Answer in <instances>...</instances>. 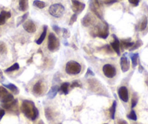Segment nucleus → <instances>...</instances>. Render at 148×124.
I'll return each mask as SVG.
<instances>
[{"mask_svg":"<svg viewBox=\"0 0 148 124\" xmlns=\"http://www.w3.org/2000/svg\"><path fill=\"white\" fill-rule=\"evenodd\" d=\"M28 12H26V13L24 14L23 16L20 17V18H18V23H17V26H19V25H21V24H22L23 23H25V21L27 19V18H28Z\"/></svg>","mask_w":148,"mask_h":124,"instance_id":"31","label":"nucleus"},{"mask_svg":"<svg viewBox=\"0 0 148 124\" xmlns=\"http://www.w3.org/2000/svg\"><path fill=\"white\" fill-rule=\"evenodd\" d=\"M60 41L53 33H50L48 37V49L50 52H55L59 49Z\"/></svg>","mask_w":148,"mask_h":124,"instance_id":"5","label":"nucleus"},{"mask_svg":"<svg viewBox=\"0 0 148 124\" xmlns=\"http://www.w3.org/2000/svg\"><path fill=\"white\" fill-rule=\"evenodd\" d=\"M127 117H128V118H129V119L132 120V121H136V119H137V117H136V112H135L134 110H133L131 111V112L129 114V115H127Z\"/></svg>","mask_w":148,"mask_h":124,"instance_id":"33","label":"nucleus"},{"mask_svg":"<svg viewBox=\"0 0 148 124\" xmlns=\"http://www.w3.org/2000/svg\"><path fill=\"white\" fill-rule=\"evenodd\" d=\"M102 71L103 73L107 78H113L116 75V69L114 66H113L110 64H105L102 67Z\"/></svg>","mask_w":148,"mask_h":124,"instance_id":"7","label":"nucleus"},{"mask_svg":"<svg viewBox=\"0 0 148 124\" xmlns=\"http://www.w3.org/2000/svg\"><path fill=\"white\" fill-rule=\"evenodd\" d=\"M52 29L54 30V31H55V33H57V34H60V33L61 28H60L58 25H52Z\"/></svg>","mask_w":148,"mask_h":124,"instance_id":"40","label":"nucleus"},{"mask_svg":"<svg viewBox=\"0 0 148 124\" xmlns=\"http://www.w3.org/2000/svg\"><path fill=\"white\" fill-rule=\"evenodd\" d=\"M140 1L141 0H129V2L131 4V5H133V6L136 7L139 5Z\"/></svg>","mask_w":148,"mask_h":124,"instance_id":"38","label":"nucleus"},{"mask_svg":"<svg viewBox=\"0 0 148 124\" xmlns=\"http://www.w3.org/2000/svg\"><path fill=\"white\" fill-rule=\"evenodd\" d=\"M5 110L2 109V108H0V121L2 119V118L4 117V115H5Z\"/></svg>","mask_w":148,"mask_h":124,"instance_id":"42","label":"nucleus"},{"mask_svg":"<svg viewBox=\"0 0 148 124\" xmlns=\"http://www.w3.org/2000/svg\"><path fill=\"white\" fill-rule=\"evenodd\" d=\"M130 57H131V60H132V67H133V68H135V67L137 65V61H138V58H139V54L138 53L131 54Z\"/></svg>","mask_w":148,"mask_h":124,"instance_id":"24","label":"nucleus"},{"mask_svg":"<svg viewBox=\"0 0 148 124\" xmlns=\"http://www.w3.org/2000/svg\"><path fill=\"white\" fill-rule=\"evenodd\" d=\"M138 102V97L136 96V94H134L133 97H132V108H134L135 106L136 105Z\"/></svg>","mask_w":148,"mask_h":124,"instance_id":"34","label":"nucleus"},{"mask_svg":"<svg viewBox=\"0 0 148 124\" xmlns=\"http://www.w3.org/2000/svg\"><path fill=\"white\" fill-rule=\"evenodd\" d=\"M130 38L129 39H122L121 40L120 44L121 46L123 47L124 49H130L132 46L134 45V42H132L130 41Z\"/></svg>","mask_w":148,"mask_h":124,"instance_id":"16","label":"nucleus"},{"mask_svg":"<svg viewBox=\"0 0 148 124\" xmlns=\"http://www.w3.org/2000/svg\"><path fill=\"white\" fill-rule=\"evenodd\" d=\"M64 45H65V46H68V44H67L66 41H64Z\"/></svg>","mask_w":148,"mask_h":124,"instance_id":"46","label":"nucleus"},{"mask_svg":"<svg viewBox=\"0 0 148 124\" xmlns=\"http://www.w3.org/2000/svg\"><path fill=\"white\" fill-rule=\"evenodd\" d=\"M121 68L123 72H126L130 68V62L126 57L123 56L121 58Z\"/></svg>","mask_w":148,"mask_h":124,"instance_id":"14","label":"nucleus"},{"mask_svg":"<svg viewBox=\"0 0 148 124\" xmlns=\"http://www.w3.org/2000/svg\"><path fill=\"white\" fill-rule=\"evenodd\" d=\"M13 100H14L13 95H11V94H9L8 96H6L3 99H2L1 102H2V104H5V103H10V102H12Z\"/></svg>","mask_w":148,"mask_h":124,"instance_id":"28","label":"nucleus"},{"mask_svg":"<svg viewBox=\"0 0 148 124\" xmlns=\"http://www.w3.org/2000/svg\"><path fill=\"white\" fill-rule=\"evenodd\" d=\"M119 124H128V123H127V122H126V121H120V122H119Z\"/></svg>","mask_w":148,"mask_h":124,"instance_id":"45","label":"nucleus"},{"mask_svg":"<svg viewBox=\"0 0 148 124\" xmlns=\"http://www.w3.org/2000/svg\"><path fill=\"white\" fill-rule=\"evenodd\" d=\"M71 87H82V84H81V83L79 82V81H74L71 84Z\"/></svg>","mask_w":148,"mask_h":124,"instance_id":"37","label":"nucleus"},{"mask_svg":"<svg viewBox=\"0 0 148 124\" xmlns=\"http://www.w3.org/2000/svg\"><path fill=\"white\" fill-rule=\"evenodd\" d=\"M90 10L99 18V19H102V12L101 10V5L98 0H91L89 3Z\"/></svg>","mask_w":148,"mask_h":124,"instance_id":"6","label":"nucleus"},{"mask_svg":"<svg viewBox=\"0 0 148 124\" xmlns=\"http://www.w3.org/2000/svg\"><path fill=\"white\" fill-rule=\"evenodd\" d=\"M116 105H117V102L116 101H114L111 106L110 109V117L112 119H115V114H116Z\"/></svg>","mask_w":148,"mask_h":124,"instance_id":"25","label":"nucleus"},{"mask_svg":"<svg viewBox=\"0 0 148 124\" xmlns=\"http://www.w3.org/2000/svg\"><path fill=\"white\" fill-rule=\"evenodd\" d=\"M28 8V0H19V10L25 12Z\"/></svg>","mask_w":148,"mask_h":124,"instance_id":"18","label":"nucleus"},{"mask_svg":"<svg viewBox=\"0 0 148 124\" xmlns=\"http://www.w3.org/2000/svg\"><path fill=\"white\" fill-rule=\"evenodd\" d=\"M18 104V100H13L12 102H10V103H5V104H2V107L3 108L6 110H12L15 108V106Z\"/></svg>","mask_w":148,"mask_h":124,"instance_id":"22","label":"nucleus"},{"mask_svg":"<svg viewBox=\"0 0 148 124\" xmlns=\"http://www.w3.org/2000/svg\"><path fill=\"white\" fill-rule=\"evenodd\" d=\"M62 36H63L64 38H67L70 36V32L68 29H66V28H62Z\"/></svg>","mask_w":148,"mask_h":124,"instance_id":"36","label":"nucleus"},{"mask_svg":"<svg viewBox=\"0 0 148 124\" xmlns=\"http://www.w3.org/2000/svg\"><path fill=\"white\" fill-rule=\"evenodd\" d=\"M5 81V77L3 75V73L0 70V82H3Z\"/></svg>","mask_w":148,"mask_h":124,"instance_id":"44","label":"nucleus"},{"mask_svg":"<svg viewBox=\"0 0 148 124\" xmlns=\"http://www.w3.org/2000/svg\"><path fill=\"white\" fill-rule=\"evenodd\" d=\"M65 12V8L61 4H54L49 8V13L54 18H60Z\"/></svg>","mask_w":148,"mask_h":124,"instance_id":"4","label":"nucleus"},{"mask_svg":"<svg viewBox=\"0 0 148 124\" xmlns=\"http://www.w3.org/2000/svg\"><path fill=\"white\" fill-rule=\"evenodd\" d=\"M147 18L145 15H144L139 24V31H144L147 28Z\"/></svg>","mask_w":148,"mask_h":124,"instance_id":"21","label":"nucleus"},{"mask_svg":"<svg viewBox=\"0 0 148 124\" xmlns=\"http://www.w3.org/2000/svg\"><path fill=\"white\" fill-rule=\"evenodd\" d=\"M45 113H46L47 118L48 120H50L51 118H52V113H51V110L49 109V108H47V109L46 110Z\"/></svg>","mask_w":148,"mask_h":124,"instance_id":"41","label":"nucleus"},{"mask_svg":"<svg viewBox=\"0 0 148 124\" xmlns=\"http://www.w3.org/2000/svg\"><path fill=\"white\" fill-rule=\"evenodd\" d=\"M142 45H143V43H142V41H141V40H139V39L137 40L136 42H134V44L133 46H132V47L129 49V51H131V52H132V51L135 50V49H138V48L140 47Z\"/></svg>","mask_w":148,"mask_h":124,"instance_id":"29","label":"nucleus"},{"mask_svg":"<svg viewBox=\"0 0 148 124\" xmlns=\"http://www.w3.org/2000/svg\"><path fill=\"white\" fill-rule=\"evenodd\" d=\"M47 25H45V26H44L43 32L42 33V34H41V36H39V38L36 40V43L37 45H42V42L44 41V40L45 39V37H46V35H47Z\"/></svg>","mask_w":148,"mask_h":124,"instance_id":"17","label":"nucleus"},{"mask_svg":"<svg viewBox=\"0 0 148 124\" xmlns=\"http://www.w3.org/2000/svg\"><path fill=\"white\" fill-rule=\"evenodd\" d=\"M104 124H108V123H104Z\"/></svg>","mask_w":148,"mask_h":124,"instance_id":"48","label":"nucleus"},{"mask_svg":"<svg viewBox=\"0 0 148 124\" xmlns=\"http://www.w3.org/2000/svg\"><path fill=\"white\" fill-rule=\"evenodd\" d=\"M77 16H78L77 14H75V13H74L72 16H71V19H70V21H69L70 25H72L74 23L76 22V20H77Z\"/></svg>","mask_w":148,"mask_h":124,"instance_id":"35","label":"nucleus"},{"mask_svg":"<svg viewBox=\"0 0 148 124\" xmlns=\"http://www.w3.org/2000/svg\"><path fill=\"white\" fill-rule=\"evenodd\" d=\"M88 75H95V73L92 72V71L90 68H88L87 71L86 73V76H88Z\"/></svg>","mask_w":148,"mask_h":124,"instance_id":"43","label":"nucleus"},{"mask_svg":"<svg viewBox=\"0 0 148 124\" xmlns=\"http://www.w3.org/2000/svg\"><path fill=\"white\" fill-rule=\"evenodd\" d=\"M33 5L36 8H39V9H43L46 7V3L40 0H34V2H33Z\"/></svg>","mask_w":148,"mask_h":124,"instance_id":"23","label":"nucleus"},{"mask_svg":"<svg viewBox=\"0 0 148 124\" xmlns=\"http://www.w3.org/2000/svg\"><path fill=\"white\" fill-rule=\"evenodd\" d=\"M24 30L26 32L30 33V34H33V33L36 32V26L34 22L31 20H28V21H25V23L23 25Z\"/></svg>","mask_w":148,"mask_h":124,"instance_id":"9","label":"nucleus"},{"mask_svg":"<svg viewBox=\"0 0 148 124\" xmlns=\"http://www.w3.org/2000/svg\"><path fill=\"white\" fill-rule=\"evenodd\" d=\"M113 37L114 38L113 42H111L110 45L112 47V48L113 49V50L117 53L118 55H120L121 54V44L120 41L119 40V38H117L116 35L113 34Z\"/></svg>","mask_w":148,"mask_h":124,"instance_id":"11","label":"nucleus"},{"mask_svg":"<svg viewBox=\"0 0 148 124\" xmlns=\"http://www.w3.org/2000/svg\"><path fill=\"white\" fill-rule=\"evenodd\" d=\"M11 17V13L7 11H2L0 12V25H2L6 23L7 19H9Z\"/></svg>","mask_w":148,"mask_h":124,"instance_id":"15","label":"nucleus"},{"mask_svg":"<svg viewBox=\"0 0 148 124\" xmlns=\"http://www.w3.org/2000/svg\"><path fill=\"white\" fill-rule=\"evenodd\" d=\"M21 111L26 118L31 121H35L39 116V110L32 101L24 100L21 106Z\"/></svg>","mask_w":148,"mask_h":124,"instance_id":"1","label":"nucleus"},{"mask_svg":"<svg viewBox=\"0 0 148 124\" xmlns=\"http://www.w3.org/2000/svg\"><path fill=\"white\" fill-rule=\"evenodd\" d=\"M9 94L10 93L8 92V90L4 86H0V100L3 99Z\"/></svg>","mask_w":148,"mask_h":124,"instance_id":"26","label":"nucleus"},{"mask_svg":"<svg viewBox=\"0 0 148 124\" xmlns=\"http://www.w3.org/2000/svg\"><path fill=\"white\" fill-rule=\"evenodd\" d=\"M59 90L60 88L59 86H52V87H51V89L49 90V93H48V97H49V98H50V99L55 98V97L56 96L58 92H59Z\"/></svg>","mask_w":148,"mask_h":124,"instance_id":"19","label":"nucleus"},{"mask_svg":"<svg viewBox=\"0 0 148 124\" xmlns=\"http://www.w3.org/2000/svg\"><path fill=\"white\" fill-rule=\"evenodd\" d=\"M72 2V10L75 14H80L84 10L85 4L79 2L78 0H71Z\"/></svg>","mask_w":148,"mask_h":124,"instance_id":"8","label":"nucleus"},{"mask_svg":"<svg viewBox=\"0 0 148 124\" xmlns=\"http://www.w3.org/2000/svg\"><path fill=\"white\" fill-rule=\"evenodd\" d=\"M94 22H95V18H94L93 16L89 13L86 14L82 20V25L84 27L90 26L91 25H92V24L94 23Z\"/></svg>","mask_w":148,"mask_h":124,"instance_id":"12","label":"nucleus"},{"mask_svg":"<svg viewBox=\"0 0 148 124\" xmlns=\"http://www.w3.org/2000/svg\"><path fill=\"white\" fill-rule=\"evenodd\" d=\"M68 87H69V84L68 83H63L62 85H61L60 89L61 90V92L64 94V95H68Z\"/></svg>","mask_w":148,"mask_h":124,"instance_id":"27","label":"nucleus"},{"mask_svg":"<svg viewBox=\"0 0 148 124\" xmlns=\"http://www.w3.org/2000/svg\"><path fill=\"white\" fill-rule=\"evenodd\" d=\"M119 96L123 102H127L129 101V92L126 86H121L119 89Z\"/></svg>","mask_w":148,"mask_h":124,"instance_id":"10","label":"nucleus"},{"mask_svg":"<svg viewBox=\"0 0 148 124\" xmlns=\"http://www.w3.org/2000/svg\"><path fill=\"white\" fill-rule=\"evenodd\" d=\"M118 2L117 0H103V3L108 5H113V4L116 3V2Z\"/></svg>","mask_w":148,"mask_h":124,"instance_id":"39","label":"nucleus"},{"mask_svg":"<svg viewBox=\"0 0 148 124\" xmlns=\"http://www.w3.org/2000/svg\"><path fill=\"white\" fill-rule=\"evenodd\" d=\"M39 124H43V123H42V121H41V122L40 123H39Z\"/></svg>","mask_w":148,"mask_h":124,"instance_id":"47","label":"nucleus"},{"mask_svg":"<svg viewBox=\"0 0 148 124\" xmlns=\"http://www.w3.org/2000/svg\"><path fill=\"white\" fill-rule=\"evenodd\" d=\"M4 87L8 88V89L11 91L12 93H14L15 95H18L19 94V89L15 85H14L13 84H4Z\"/></svg>","mask_w":148,"mask_h":124,"instance_id":"20","label":"nucleus"},{"mask_svg":"<svg viewBox=\"0 0 148 124\" xmlns=\"http://www.w3.org/2000/svg\"><path fill=\"white\" fill-rule=\"evenodd\" d=\"M8 51V48H7L5 42L0 41V54H5Z\"/></svg>","mask_w":148,"mask_h":124,"instance_id":"32","label":"nucleus"},{"mask_svg":"<svg viewBox=\"0 0 148 124\" xmlns=\"http://www.w3.org/2000/svg\"><path fill=\"white\" fill-rule=\"evenodd\" d=\"M44 89H45V86L43 85V83L42 81H38L37 83H36L33 87V92L36 95H41L43 93Z\"/></svg>","mask_w":148,"mask_h":124,"instance_id":"13","label":"nucleus"},{"mask_svg":"<svg viewBox=\"0 0 148 124\" xmlns=\"http://www.w3.org/2000/svg\"><path fill=\"white\" fill-rule=\"evenodd\" d=\"M82 71V65L76 61L71 60L66 63L65 72L68 75H77Z\"/></svg>","mask_w":148,"mask_h":124,"instance_id":"3","label":"nucleus"},{"mask_svg":"<svg viewBox=\"0 0 148 124\" xmlns=\"http://www.w3.org/2000/svg\"><path fill=\"white\" fill-rule=\"evenodd\" d=\"M20 68V65L19 64L17 63V62H15V64H13V65H12V66H10V68H7L6 70H5V72L6 73H9V72H12V71H17V70H18Z\"/></svg>","mask_w":148,"mask_h":124,"instance_id":"30","label":"nucleus"},{"mask_svg":"<svg viewBox=\"0 0 148 124\" xmlns=\"http://www.w3.org/2000/svg\"><path fill=\"white\" fill-rule=\"evenodd\" d=\"M91 34L93 36H98L105 39L109 36V25L106 22H103V23L96 25Z\"/></svg>","mask_w":148,"mask_h":124,"instance_id":"2","label":"nucleus"}]
</instances>
